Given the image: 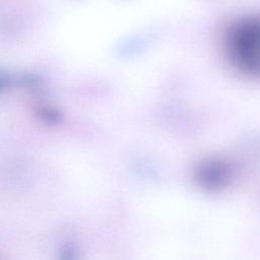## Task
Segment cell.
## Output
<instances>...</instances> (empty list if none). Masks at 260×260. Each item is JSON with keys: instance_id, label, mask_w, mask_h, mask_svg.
Here are the masks:
<instances>
[{"instance_id": "1", "label": "cell", "mask_w": 260, "mask_h": 260, "mask_svg": "<svg viewBox=\"0 0 260 260\" xmlns=\"http://www.w3.org/2000/svg\"><path fill=\"white\" fill-rule=\"evenodd\" d=\"M224 49L235 68L260 77V15L234 22L225 32Z\"/></svg>"}, {"instance_id": "2", "label": "cell", "mask_w": 260, "mask_h": 260, "mask_svg": "<svg viewBox=\"0 0 260 260\" xmlns=\"http://www.w3.org/2000/svg\"><path fill=\"white\" fill-rule=\"evenodd\" d=\"M197 180L203 188L216 191L228 185L230 170L228 166L221 161H208L198 169Z\"/></svg>"}, {"instance_id": "3", "label": "cell", "mask_w": 260, "mask_h": 260, "mask_svg": "<svg viewBox=\"0 0 260 260\" xmlns=\"http://www.w3.org/2000/svg\"><path fill=\"white\" fill-rule=\"evenodd\" d=\"M78 259V252L72 246L64 247L59 255L58 260H77Z\"/></svg>"}]
</instances>
